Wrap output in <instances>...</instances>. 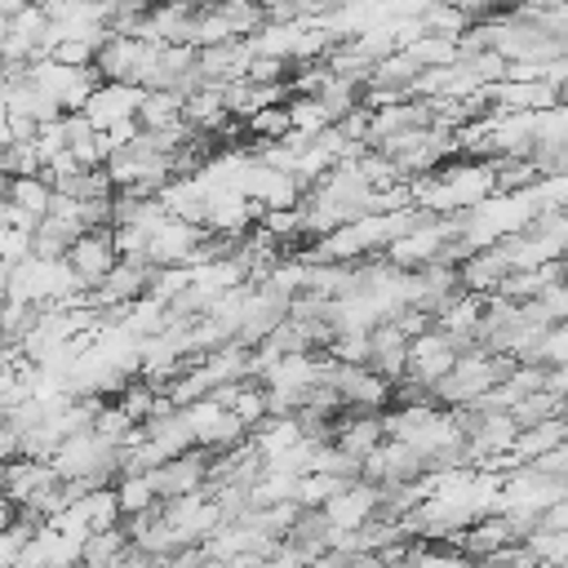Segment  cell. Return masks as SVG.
<instances>
[{
  "mask_svg": "<svg viewBox=\"0 0 568 568\" xmlns=\"http://www.w3.org/2000/svg\"><path fill=\"white\" fill-rule=\"evenodd\" d=\"M27 75L31 84L58 102V111H80L89 102V93L102 84V71L98 62L89 67H71V62H58V58H31L27 62Z\"/></svg>",
  "mask_w": 568,
  "mask_h": 568,
  "instance_id": "1",
  "label": "cell"
},
{
  "mask_svg": "<svg viewBox=\"0 0 568 568\" xmlns=\"http://www.w3.org/2000/svg\"><path fill=\"white\" fill-rule=\"evenodd\" d=\"M457 342L439 328V324H430L426 333H417V337H408V368H404V377L399 382H413V386H435L453 364H457Z\"/></svg>",
  "mask_w": 568,
  "mask_h": 568,
  "instance_id": "2",
  "label": "cell"
},
{
  "mask_svg": "<svg viewBox=\"0 0 568 568\" xmlns=\"http://www.w3.org/2000/svg\"><path fill=\"white\" fill-rule=\"evenodd\" d=\"M382 484H373V479H364V475H355L346 488H337L320 510H324V519H328V528L333 532H355V528H364L373 515H382Z\"/></svg>",
  "mask_w": 568,
  "mask_h": 568,
  "instance_id": "3",
  "label": "cell"
},
{
  "mask_svg": "<svg viewBox=\"0 0 568 568\" xmlns=\"http://www.w3.org/2000/svg\"><path fill=\"white\" fill-rule=\"evenodd\" d=\"M182 408H186V422L195 430V444L209 448V453H222V448H231V444H240L248 435V426L213 395H200V399H191Z\"/></svg>",
  "mask_w": 568,
  "mask_h": 568,
  "instance_id": "4",
  "label": "cell"
},
{
  "mask_svg": "<svg viewBox=\"0 0 568 568\" xmlns=\"http://www.w3.org/2000/svg\"><path fill=\"white\" fill-rule=\"evenodd\" d=\"M142 84H133V80H102L93 93H89V102L80 106L84 115H89V124L93 129H115V124H129V120H138V106H142Z\"/></svg>",
  "mask_w": 568,
  "mask_h": 568,
  "instance_id": "5",
  "label": "cell"
},
{
  "mask_svg": "<svg viewBox=\"0 0 568 568\" xmlns=\"http://www.w3.org/2000/svg\"><path fill=\"white\" fill-rule=\"evenodd\" d=\"M67 262H71V271L93 288V284L120 262V248H115L111 226H89V231H80V235L71 240V248H67Z\"/></svg>",
  "mask_w": 568,
  "mask_h": 568,
  "instance_id": "6",
  "label": "cell"
},
{
  "mask_svg": "<svg viewBox=\"0 0 568 568\" xmlns=\"http://www.w3.org/2000/svg\"><path fill=\"white\" fill-rule=\"evenodd\" d=\"M62 475L53 470V462L49 457H31V453H18V457H9L4 462V493L18 501V506H27V501H36L44 488H53Z\"/></svg>",
  "mask_w": 568,
  "mask_h": 568,
  "instance_id": "7",
  "label": "cell"
},
{
  "mask_svg": "<svg viewBox=\"0 0 568 568\" xmlns=\"http://www.w3.org/2000/svg\"><path fill=\"white\" fill-rule=\"evenodd\" d=\"M506 275H510V262H506L501 244L470 248V253L457 262V284H462V288H470V293H497Z\"/></svg>",
  "mask_w": 568,
  "mask_h": 568,
  "instance_id": "8",
  "label": "cell"
},
{
  "mask_svg": "<svg viewBox=\"0 0 568 568\" xmlns=\"http://www.w3.org/2000/svg\"><path fill=\"white\" fill-rule=\"evenodd\" d=\"M368 368H377L382 377L399 382L408 368V333L395 320H377L373 324V346H368Z\"/></svg>",
  "mask_w": 568,
  "mask_h": 568,
  "instance_id": "9",
  "label": "cell"
},
{
  "mask_svg": "<svg viewBox=\"0 0 568 568\" xmlns=\"http://www.w3.org/2000/svg\"><path fill=\"white\" fill-rule=\"evenodd\" d=\"M568 439V417L564 413H555V417H541V422H532V426H519V435H515V457L519 462H532V457H541V453H550L555 444H564Z\"/></svg>",
  "mask_w": 568,
  "mask_h": 568,
  "instance_id": "10",
  "label": "cell"
},
{
  "mask_svg": "<svg viewBox=\"0 0 568 568\" xmlns=\"http://www.w3.org/2000/svg\"><path fill=\"white\" fill-rule=\"evenodd\" d=\"M182 106H186V93L182 89H146L142 93V106H138V124L142 129H173V124H182L186 115H182Z\"/></svg>",
  "mask_w": 568,
  "mask_h": 568,
  "instance_id": "11",
  "label": "cell"
},
{
  "mask_svg": "<svg viewBox=\"0 0 568 568\" xmlns=\"http://www.w3.org/2000/svg\"><path fill=\"white\" fill-rule=\"evenodd\" d=\"M4 200L9 204H18L27 217H44L49 213V204H53V182L44 178V173H22V178H9L4 182Z\"/></svg>",
  "mask_w": 568,
  "mask_h": 568,
  "instance_id": "12",
  "label": "cell"
},
{
  "mask_svg": "<svg viewBox=\"0 0 568 568\" xmlns=\"http://www.w3.org/2000/svg\"><path fill=\"white\" fill-rule=\"evenodd\" d=\"M115 497H120L124 519L129 515H146V510L160 506V488H155L151 470H124V475H115Z\"/></svg>",
  "mask_w": 568,
  "mask_h": 568,
  "instance_id": "13",
  "label": "cell"
},
{
  "mask_svg": "<svg viewBox=\"0 0 568 568\" xmlns=\"http://www.w3.org/2000/svg\"><path fill=\"white\" fill-rule=\"evenodd\" d=\"M288 124L297 129V133H306V138H315L320 129H328L333 124V115H328V106L315 98V93H288Z\"/></svg>",
  "mask_w": 568,
  "mask_h": 568,
  "instance_id": "14",
  "label": "cell"
},
{
  "mask_svg": "<svg viewBox=\"0 0 568 568\" xmlns=\"http://www.w3.org/2000/svg\"><path fill=\"white\" fill-rule=\"evenodd\" d=\"M288 102V98H284ZM284 102H271V106H257L248 120H244V133L253 138V142H275V138H284L293 124H288V106Z\"/></svg>",
  "mask_w": 568,
  "mask_h": 568,
  "instance_id": "15",
  "label": "cell"
},
{
  "mask_svg": "<svg viewBox=\"0 0 568 568\" xmlns=\"http://www.w3.org/2000/svg\"><path fill=\"white\" fill-rule=\"evenodd\" d=\"M36 528H40V524H31V519H22V515H18L9 528H0V564H18Z\"/></svg>",
  "mask_w": 568,
  "mask_h": 568,
  "instance_id": "16",
  "label": "cell"
},
{
  "mask_svg": "<svg viewBox=\"0 0 568 568\" xmlns=\"http://www.w3.org/2000/svg\"><path fill=\"white\" fill-rule=\"evenodd\" d=\"M537 359H541V364H568V320H555V324L541 333Z\"/></svg>",
  "mask_w": 568,
  "mask_h": 568,
  "instance_id": "17",
  "label": "cell"
},
{
  "mask_svg": "<svg viewBox=\"0 0 568 568\" xmlns=\"http://www.w3.org/2000/svg\"><path fill=\"white\" fill-rule=\"evenodd\" d=\"M537 306L550 315V324H555V320H568V275L550 280V284L537 293Z\"/></svg>",
  "mask_w": 568,
  "mask_h": 568,
  "instance_id": "18",
  "label": "cell"
},
{
  "mask_svg": "<svg viewBox=\"0 0 568 568\" xmlns=\"http://www.w3.org/2000/svg\"><path fill=\"white\" fill-rule=\"evenodd\" d=\"M564 417H568V395H564Z\"/></svg>",
  "mask_w": 568,
  "mask_h": 568,
  "instance_id": "19",
  "label": "cell"
}]
</instances>
